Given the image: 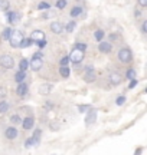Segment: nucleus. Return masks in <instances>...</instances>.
I'll return each mask as SVG.
<instances>
[{
	"mask_svg": "<svg viewBox=\"0 0 147 155\" xmlns=\"http://www.w3.org/2000/svg\"><path fill=\"white\" fill-rule=\"evenodd\" d=\"M118 61L124 65H128L133 62V52L130 48H121L118 50Z\"/></svg>",
	"mask_w": 147,
	"mask_h": 155,
	"instance_id": "nucleus-1",
	"label": "nucleus"
},
{
	"mask_svg": "<svg viewBox=\"0 0 147 155\" xmlns=\"http://www.w3.org/2000/svg\"><path fill=\"white\" fill-rule=\"evenodd\" d=\"M23 38H25V36H23V32H20V30H13V32H12L10 39H9L7 42L10 43L12 48H15V49H16V48L20 46V42L23 40Z\"/></svg>",
	"mask_w": 147,
	"mask_h": 155,
	"instance_id": "nucleus-2",
	"label": "nucleus"
},
{
	"mask_svg": "<svg viewBox=\"0 0 147 155\" xmlns=\"http://www.w3.org/2000/svg\"><path fill=\"white\" fill-rule=\"evenodd\" d=\"M69 61L72 62L74 65H75V63H81V62L84 61V52L75 48V49L69 53Z\"/></svg>",
	"mask_w": 147,
	"mask_h": 155,
	"instance_id": "nucleus-3",
	"label": "nucleus"
},
{
	"mask_svg": "<svg viewBox=\"0 0 147 155\" xmlns=\"http://www.w3.org/2000/svg\"><path fill=\"white\" fill-rule=\"evenodd\" d=\"M0 65H2V68H5V69H12V68H15V59H13V56L3 55L0 58Z\"/></svg>",
	"mask_w": 147,
	"mask_h": 155,
	"instance_id": "nucleus-4",
	"label": "nucleus"
},
{
	"mask_svg": "<svg viewBox=\"0 0 147 155\" xmlns=\"http://www.w3.org/2000/svg\"><path fill=\"white\" fill-rule=\"evenodd\" d=\"M43 66V61L40 59V58H32L30 61H29V68L33 71V72H39L40 69Z\"/></svg>",
	"mask_w": 147,
	"mask_h": 155,
	"instance_id": "nucleus-5",
	"label": "nucleus"
},
{
	"mask_svg": "<svg viewBox=\"0 0 147 155\" xmlns=\"http://www.w3.org/2000/svg\"><path fill=\"white\" fill-rule=\"evenodd\" d=\"M108 79H110V83H111L113 86H118L120 83L124 81V78L121 76L118 72H111L110 76H108Z\"/></svg>",
	"mask_w": 147,
	"mask_h": 155,
	"instance_id": "nucleus-6",
	"label": "nucleus"
},
{
	"mask_svg": "<svg viewBox=\"0 0 147 155\" xmlns=\"http://www.w3.org/2000/svg\"><path fill=\"white\" fill-rule=\"evenodd\" d=\"M20 124H22V128L25 131H30V129L35 127V118L33 116H26V118L22 119Z\"/></svg>",
	"mask_w": 147,
	"mask_h": 155,
	"instance_id": "nucleus-7",
	"label": "nucleus"
},
{
	"mask_svg": "<svg viewBox=\"0 0 147 155\" xmlns=\"http://www.w3.org/2000/svg\"><path fill=\"white\" fill-rule=\"evenodd\" d=\"M85 114H87V116H85V124H87V125H92V124L97 121V111L92 109V108H90Z\"/></svg>",
	"mask_w": 147,
	"mask_h": 155,
	"instance_id": "nucleus-8",
	"label": "nucleus"
},
{
	"mask_svg": "<svg viewBox=\"0 0 147 155\" xmlns=\"http://www.w3.org/2000/svg\"><path fill=\"white\" fill-rule=\"evenodd\" d=\"M6 17H7V22L10 23V25H16V23H19V20H20V15H19L17 12H7V13H6Z\"/></svg>",
	"mask_w": 147,
	"mask_h": 155,
	"instance_id": "nucleus-9",
	"label": "nucleus"
},
{
	"mask_svg": "<svg viewBox=\"0 0 147 155\" xmlns=\"http://www.w3.org/2000/svg\"><path fill=\"white\" fill-rule=\"evenodd\" d=\"M98 50L101 52V53H110L111 49H113V45L107 42V40H101V42H98Z\"/></svg>",
	"mask_w": 147,
	"mask_h": 155,
	"instance_id": "nucleus-10",
	"label": "nucleus"
},
{
	"mask_svg": "<svg viewBox=\"0 0 147 155\" xmlns=\"http://www.w3.org/2000/svg\"><path fill=\"white\" fill-rule=\"evenodd\" d=\"M28 91H29V86L25 83V81L20 83H17V88H16V94L20 96V98H23V96H26L28 95Z\"/></svg>",
	"mask_w": 147,
	"mask_h": 155,
	"instance_id": "nucleus-11",
	"label": "nucleus"
},
{
	"mask_svg": "<svg viewBox=\"0 0 147 155\" xmlns=\"http://www.w3.org/2000/svg\"><path fill=\"white\" fill-rule=\"evenodd\" d=\"M51 30H52V33H55V35H61L62 33V30H63V25L61 22H58V20H53V22L51 23Z\"/></svg>",
	"mask_w": 147,
	"mask_h": 155,
	"instance_id": "nucleus-12",
	"label": "nucleus"
},
{
	"mask_svg": "<svg viewBox=\"0 0 147 155\" xmlns=\"http://www.w3.org/2000/svg\"><path fill=\"white\" fill-rule=\"evenodd\" d=\"M19 135V132H17V129L15 127H7L5 129V137L7 139H15Z\"/></svg>",
	"mask_w": 147,
	"mask_h": 155,
	"instance_id": "nucleus-13",
	"label": "nucleus"
},
{
	"mask_svg": "<svg viewBox=\"0 0 147 155\" xmlns=\"http://www.w3.org/2000/svg\"><path fill=\"white\" fill-rule=\"evenodd\" d=\"M52 91H53V86H52L51 83H43V85L39 86L40 95H49V94H52Z\"/></svg>",
	"mask_w": 147,
	"mask_h": 155,
	"instance_id": "nucleus-14",
	"label": "nucleus"
},
{
	"mask_svg": "<svg viewBox=\"0 0 147 155\" xmlns=\"http://www.w3.org/2000/svg\"><path fill=\"white\" fill-rule=\"evenodd\" d=\"M59 75H61L63 79H68V78L71 76V68H69L68 65H61V68H59Z\"/></svg>",
	"mask_w": 147,
	"mask_h": 155,
	"instance_id": "nucleus-15",
	"label": "nucleus"
},
{
	"mask_svg": "<svg viewBox=\"0 0 147 155\" xmlns=\"http://www.w3.org/2000/svg\"><path fill=\"white\" fill-rule=\"evenodd\" d=\"M30 39H32V42H36V40H40V39H45V33L42 32V30H33L32 33H30Z\"/></svg>",
	"mask_w": 147,
	"mask_h": 155,
	"instance_id": "nucleus-16",
	"label": "nucleus"
},
{
	"mask_svg": "<svg viewBox=\"0 0 147 155\" xmlns=\"http://www.w3.org/2000/svg\"><path fill=\"white\" fill-rule=\"evenodd\" d=\"M81 15H82V7L81 6H74L71 9V12H69V16L71 17H78Z\"/></svg>",
	"mask_w": 147,
	"mask_h": 155,
	"instance_id": "nucleus-17",
	"label": "nucleus"
},
{
	"mask_svg": "<svg viewBox=\"0 0 147 155\" xmlns=\"http://www.w3.org/2000/svg\"><path fill=\"white\" fill-rule=\"evenodd\" d=\"M25 79H26V72H25V71H17V72L15 73V82L16 83L23 82Z\"/></svg>",
	"mask_w": 147,
	"mask_h": 155,
	"instance_id": "nucleus-18",
	"label": "nucleus"
},
{
	"mask_svg": "<svg viewBox=\"0 0 147 155\" xmlns=\"http://www.w3.org/2000/svg\"><path fill=\"white\" fill-rule=\"evenodd\" d=\"M104 38H105V32H104L102 29H97L95 32H94V39H95L97 42L104 40Z\"/></svg>",
	"mask_w": 147,
	"mask_h": 155,
	"instance_id": "nucleus-19",
	"label": "nucleus"
},
{
	"mask_svg": "<svg viewBox=\"0 0 147 155\" xmlns=\"http://www.w3.org/2000/svg\"><path fill=\"white\" fill-rule=\"evenodd\" d=\"M38 144H39V141H36L33 137H29L25 142V148H32V147H36Z\"/></svg>",
	"mask_w": 147,
	"mask_h": 155,
	"instance_id": "nucleus-20",
	"label": "nucleus"
},
{
	"mask_svg": "<svg viewBox=\"0 0 147 155\" xmlns=\"http://www.w3.org/2000/svg\"><path fill=\"white\" fill-rule=\"evenodd\" d=\"M97 79V76H95V73L94 72H85V75H84V81L87 83H92L94 81Z\"/></svg>",
	"mask_w": 147,
	"mask_h": 155,
	"instance_id": "nucleus-21",
	"label": "nucleus"
},
{
	"mask_svg": "<svg viewBox=\"0 0 147 155\" xmlns=\"http://www.w3.org/2000/svg\"><path fill=\"white\" fill-rule=\"evenodd\" d=\"M12 32H13V29L12 28H6L3 32H2V40H9L12 36Z\"/></svg>",
	"mask_w": 147,
	"mask_h": 155,
	"instance_id": "nucleus-22",
	"label": "nucleus"
},
{
	"mask_svg": "<svg viewBox=\"0 0 147 155\" xmlns=\"http://www.w3.org/2000/svg\"><path fill=\"white\" fill-rule=\"evenodd\" d=\"M28 69H29V61L23 58V59H20V62H19V71H25V72H26Z\"/></svg>",
	"mask_w": 147,
	"mask_h": 155,
	"instance_id": "nucleus-23",
	"label": "nucleus"
},
{
	"mask_svg": "<svg viewBox=\"0 0 147 155\" xmlns=\"http://www.w3.org/2000/svg\"><path fill=\"white\" fill-rule=\"evenodd\" d=\"M134 78H137V72L136 69H133V68H128L127 69V72H125V79H134Z\"/></svg>",
	"mask_w": 147,
	"mask_h": 155,
	"instance_id": "nucleus-24",
	"label": "nucleus"
},
{
	"mask_svg": "<svg viewBox=\"0 0 147 155\" xmlns=\"http://www.w3.org/2000/svg\"><path fill=\"white\" fill-rule=\"evenodd\" d=\"M10 122L13 124V125H20L22 118H20V115H19V114H13V115L10 116Z\"/></svg>",
	"mask_w": 147,
	"mask_h": 155,
	"instance_id": "nucleus-25",
	"label": "nucleus"
},
{
	"mask_svg": "<svg viewBox=\"0 0 147 155\" xmlns=\"http://www.w3.org/2000/svg\"><path fill=\"white\" fill-rule=\"evenodd\" d=\"M9 102H6V101H0V114H6V112L9 111Z\"/></svg>",
	"mask_w": 147,
	"mask_h": 155,
	"instance_id": "nucleus-26",
	"label": "nucleus"
},
{
	"mask_svg": "<svg viewBox=\"0 0 147 155\" xmlns=\"http://www.w3.org/2000/svg\"><path fill=\"white\" fill-rule=\"evenodd\" d=\"M32 43H33V42H32V39H30V38H28V39L23 38V40L20 42V46H19V48H22V49H26V48H29V46H30Z\"/></svg>",
	"mask_w": 147,
	"mask_h": 155,
	"instance_id": "nucleus-27",
	"label": "nucleus"
},
{
	"mask_svg": "<svg viewBox=\"0 0 147 155\" xmlns=\"http://www.w3.org/2000/svg\"><path fill=\"white\" fill-rule=\"evenodd\" d=\"M67 5H68V2H67V0H56L55 7H56V9H59V10H62V9H65V7H67Z\"/></svg>",
	"mask_w": 147,
	"mask_h": 155,
	"instance_id": "nucleus-28",
	"label": "nucleus"
},
{
	"mask_svg": "<svg viewBox=\"0 0 147 155\" xmlns=\"http://www.w3.org/2000/svg\"><path fill=\"white\" fill-rule=\"evenodd\" d=\"M75 26H77V22H74V20H71V22L67 23V26H65V30H67V33H71L74 29H75Z\"/></svg>",
	"mask_w": 147,
	"mask_h": 155,
	"instance_id": "nucleus-29",
	"label": "nucleus"
},
{
	"mask_svg": "<svg viewBox=\"0 0 147 155\" xmlns=\"http://www.w3.org/2000/svg\"><path fill=\"white\" fill-rule=\"evenodd\" d=\"M45 13H43V19H49V17H53L55 16V10H49V9H46V10H43Z\"/></svg>",
	"mask_w": 147,
	"mask_h": 155,
	"instance_id": "nucleus-30",
	"label": "nucleus"
},
{
	"mask_svg": "<svg viewBox=\"0 0 147 155\" xmlns=\"http://www.w3.org/2000/svg\"><path fill=\"white\" fill-rule=\"evenodd\" d=\"M51 6L49 3H46V2H40L39 5H38V10H46V9H49Z\"/></svg>",
	"mask_w": 147,
	"mask_h": 155,
	"instance_id": "nucleus-31",
	"label": "nucleus"
},
{
	"mask_svg": "<svg viewBox=\"0 0 147 155\" xmlns=\"http://www.w3.org/2000/svg\"><path fill=\"white\" fill-rule=\"evenodd\" d=\"M124 102H125V96H124V95H120V96H117V99H115V104H117L118 106L124 105Z\"/></svg>",
	"mask_w": 147,
	"mask_h": 155,
	"instance_id": "nucleus-32",
	"label": "nucleus"
},
{
	"mask_svg": "<svg viewBox=\"0 0 147 155\" xmlns=\"http://www.w3.org/2000/svg\"><path fill=\"white\" fill-rule=\"evenodd\" d=\"M0 9L2 10H9V2L7 0H0Z\"/></svg>",
	"mask_w": 147,
	"mask_h": 155,
	"instance_id": "nucleus-33",
	"label": "nucleus"
},
{
	"mask_svg": "<svg viewBox=\"0 0 147 155\" xmlns=\"http://www.w3.org/2000/svg\"><path fill=\"white\" fill-rule=\"evenodd\" d=\"M40 135H42V131H40V129H35V132H33V135H32V137H33L36 141H39V142H40Z\"/></svg>",
	"mask_w": 147,
	"mask_h": 155,
	"instance_id": "nucleus-34",
	"label": "nucleus"
},
{
	"mask_svg": "<svg viewBox=\"0 0 147 155\" xmlns=\"http://www.w3.org/2000/svg\"><path fill=\"white\" fill-rule=\"evenodd\" d=\"M35 43L38 45V46L40 48V49H43V48L46 46V39H40V40H36Z\"/></svg>",
	"mask_w": 147,
	"mask_h": 155,
	"instance_id": "nucleus-35",
	"label": "nucleus"
},
{
	"mask_svg": "<svg viewBox=\"0 0 147 155\" xmlns=\"http://www.w3.org/2000/svg\"><path fill=\"white\" fill-rule=\"evenodd\" d=\"M90 108H91L90 105H79V106H78V111L81 112V114H85V112L88 111Z\"/></svg>",
	"mask_w": 147,
	"mask_h": 155,
	"instance_id": "nucleus-36",
	"label": "nucleus"
},
{
	"mask_svg": "<svg viewBox=\"0 0 147 155\" xmlns=\"http://www.w3.org/2000/svg\"><path fill=\"white\" fill-rule=\"evenodd\" d=\"M137 83H138V81H137V78H134V79H130V85H128V89H133L137 86Z\"/></svg>",
	"mask_w": 147,
	"mask_h": 155,
	"instance_id": "nucleus-37",
	"label": "nucleus"
},
{
	"mask_svg": "<svg viewBox=\"0 0 147 155\" xmlns=\"http://www.w3.org/2000/svg\"><path fill=\"white\" fill-rule=\"evenodd\" d=\"M69 62H71V61H69V56H63L59 63H61V65H69Z\"/></svg>",
	"mask_w": 147,
	"mask_h": 155,
	"instance_id": "nucleus-38",
	"label": "nucleus"
},
{
	"mask_svg": "<svg viewBox=\"0 0 147 155\" xmlns=\"http://www.w3.org/2000/svg\"><path fill=\"white\" fill-rule=\"evenodd\" d=\"M77 49H79V50H82V52H85L87 50V45L85 43H77V46H75Z\"/></svg>",
	"mask_w": 147,
	"mask_h": 155,
	"instance_id": "nucleus-39",
	"label": "nucleus"
},
{
	"mask_svg": "<svg viewBox=\"0 0 147 155\" xmlns=\"http://www.w3.org/2000/svg\"><path fill=\"white\" fill-rule=\"evenodd\" d=\"M142 33L143 35H147V20H144L142 25Z\"/></svg>",
	"mask_w": 147,
	"mask_h": 155,
	"instance_id": "nucleus-40",
	"label": "nucleus"
},
{
	"mask_svg": "<svg viewBox=\"0 0 147 155\" xmlns=\"http://www.w3.org/2000/svg\"><path fill=\"white\" fill-rule=\"evenodd\" d=\"M137 3L140 7H147V0H137Z\"/></svg>",
	"mask_w": 147,
	"mask_h": 155,
	"instance_id": "nucleus-41",
	"label": "nucleus"
},
{
	"mask_svg": "<svg viewBox=\"0 0 147 155\" xmlns=\"http://www.w3.org/2000/svg\"><path fill=\"white\" fill-rule=\"evenodd\" d=\"M6 94H7V92H6V88H3V86H2V88H0V98H5Z\"/></svg>",
	"mask_w": 147,
	"mask_h": 155,
	"instance_id": "nucleus-42",
	"label": "nucleus"
},
{
	"mask_svg": "<svg viewBox=\"0 0 147 155\" xmlns=\"http://www.w3.org/2000/svg\"><path fill=\"white\" fill-rule=\"evenodd\" d=\"M117 39H118V35H115V33H111L110 35V40H117Z\"/></svg>",
	"mask_w": 147,
	"mask_h": 155,
	"instance_id": "nucleus-43",
	"label": "nucleus"
},
{
	"mask_svg": "<svg viewBox=\"0 0 147 155\" xmlns=\"http://www.w3.org/2000/svg\"><path fill=\"white\" fill-rule=\"evenodd\" d=\"M85 72H94V66H85Z\"/></svg>",
	"mask_w": 147,
	"mask_h": 155,
	"instance_id": "nucleus-44",
	"label": "nucleus"
},
{
	"mask_svg": "<svg viewBox=\"0 0 147 155\" xmlns=\"http://www.w3.org/2000/svg\"><path fill=\"white\" fill-rule=\"evenodd\" d=\"M52 106H53V105L51 104V101H46V104H45V108H46V109H51Z\"/></svg>",
	"mask_w": 147,
	"mask_h": 155,
	"instance_id": "nucleus-45",
	"label": "nucleus"
},
{
	"mask_svg": "<svg viewBox=\"0 0 147 155\" xmlns=\"http://www.w3.org/2000/svg\"><path fill=\"white\" fill-rule=\"evenodd\" d=\"M42 56H43L42 52H36V53H33V58H40V59H42Z\"/></svg>",
	"mask_w": 147,
	"mask_h": 155,
	"instance_id": "nucleus-46",
	"label": "nucleus"
},
{
	"mask_svg": "<svg viewBox=\"0 0 147 155\" xmlns=\"http://www.w3.org/2000/svg\"><path fill=\"white\" fill-rule=\"evenodd\" d=\"M140 15H142V13H140V10H136V12H134V16H136V17H140Z\"/></svg>",
	"mask_w": 147,
	"mask_h": 155,
	"instance_id": "nucleus-47",
	"label": "nucleus"
}]
</instances>
